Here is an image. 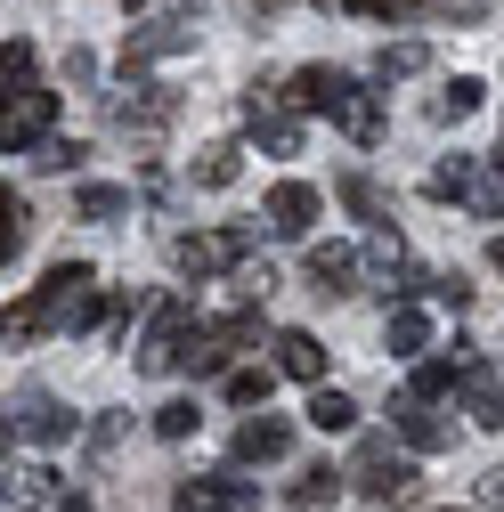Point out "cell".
<instances>
[{
    "label": "cell",
    "mask_w": 504,
    "mask_h": 512,
    "mask_svg": "<svg viewBox=\"0 0 504 512\" xmlns=\"http://www.w3.org/2000/svg\"><path fill=\"white\" fill-rule=\"evenodd\" d=\"M285 98H293V114L342 122L350 147H383V98H374L358 74H342V66H301V74L285 82Z\"/></svg>",
    "instance_id": "obj_1"
},
{
    "label": "cell",
    "mask_w": 504,
    "mask_h": 512,
    "mask_svg": "<svg viewBox=\"0 0 504 512\" xmlns=\"http://www.w3.org/2000/svg\"><path fill=\"white\" fill-rule=\"evenodd\" d=\"M90 285H98V277H90V261H57V269H49L25 301H9V309H0V334H9V342H41V334H57Z\"/></svg>",
    "instance_id": "obj_2"
},
{
    "label": "cell",
    "mask_w": 504,
    "mask_h": 512,
    "mask_svg": "<svg viewBox=\"0 0 504 512\" xmlns=\"http://www.w3.org/2000/svg\"><path fill=\"white\" fill-rule=\"evenodd\" d=\"M342 488H358L366 504H415V496H423L415 447H391V439H358V456H350Z\"/></svg>",
    "instance_id": "obj_3"
},
{
    "label": "cell",
    "mask_w": 504,
    "mask_h": 512,
    "mask_svg": "<svg viewBox=\"0 0 504 512\" xmlns=\"http://www.w3.org/2000/svg\"><path fill=\"white\" fill-rule=\"evenodd\" d=\"M187 334H196V301H187V293H163V301L147 309V334H139V374H179Z\"/></svg>",
    "instance_id": "obj_4"
},
{
    "label": "cell",
    "mask_w": 504,
    "mask_h": 512,
    "mask_svg": "<svg viewBox=\"0 0 504 512\" xmlns=\"http://www.w3.org/2000/svg\"><path fill=\"white\" fill-rule=\"evenodd\" d=\"M57 131V90L41 82H17V90H0V155H25Z\"/></svg>",
    "instance_id": "obj_5"
},
{
    "label": "cell",
    "mask_w": 504,
    "mask_h": 512,
    "mask_svg": "<svg viewBox=\"0 0 504 512\" xmlns=\"http://www.w3.org/2000/svg\"><path fill=\"white\" fill-rule=\"evenodd\" d=\"M252 252V228H204V236H171V269L179 277H220V269H236Z\"/></svg>",
    "instance_id": "obj_6"
},
{
    "label": "cell",
    "mask_w": 504,
    "mask_h": 512,
    "mask_svg": "<svg viewBox=\"0 0 504 512\" xmlns=\"http://www.w3.org/2000/svg\"><path fill=\"white\" fill-rule=\"evenodd\" d=\"M196 49V17H147L122 33V74H139V66H163V57H187Z\"/></svg>",
    "instance_id": "obj_7"
},
{
    "label": "cell",
    "mask_w": 504,
    "mask_h": 512,
    "mask_svg": "<svg viewBox=\"0 0 504 512\" xmlns=\"http://www.w3.org/2000/svg\"><path fill=\"white\" fill-rule=\"evenodd\" d=\"M171 504H179V512H261L252 480H236V472H196V480H179Z\"/></svg>",
    "instance_id": "obj_8"
},
{
    "label": "cell",
    "mask_w": 504,
    "mask_h": 512,
    "mask_svg": "<svg viewBox=\"0 0 504 512\" xmlns=\"http://www.w3.org/2000/svg\"><path fill=\"white\" fill-rule=\"evenodd\" d=\"M114 122H122V131H139V139H155V131L179 122V90H163V82H122Z\"/></svg>",
    "instance_id": "obj_9"
},
{
    "label": "cell",
    "mask_w": 504,
    "mask_h": 512,
    "mask_svg": "<svg viewBox=\"0 0 504 512\" xmlns=\"http://www.w3.org/2000/svg\"><path fill=\"white\" fill-rule=\"evenodd\" d=\"M318 212H326V196L309 179H277L269 196H261V220H269V236H309L318 228Z\"/></svg>",
    "instance_id": "obj_10"
},
{
    "label": "cell",
    "mask_w": 504,
    "mask_h": 512,
    "mask_svg": "<svg viewBox=\"0 0 504 512\" xmlns=\"http://www.w3.org/2000/svg\"><path fill=\"white\" fill-rule=\"evenodd\" d=\"M301 277H309L318 301H342V293H358V252L350 244H309L301 252Z\"/></svg>",
    "instance_id": "obj_11"
},
{
    "label": "cell",
    "mask_w": 504,
    "mask_h": 512,
    "mask_svg": "<svg viewBox=\"0 0 504 512\" xmlns=\"http://www.w3.org/2000/svg\"><path fill=\"white\" fill-rule=\"evenodd\" d=\"M391 423H399V439L415 447V456H439V447H456V423H448V415H431V399H415V391L391 407Z\"/></svg>",
    "instance_id": "obj_12"
},
{
    "label": "cell",
    "mask_w": 504,
    "mask_h": 512,
    "mask_svg": "<svg viewBox=\"0 0 504 512\" xmlns=\"http://www.w3.org/2000/svg\"><path fill=\"white\" fill-rule=\"evenodd\" d=\"M17 439H33V447H57V439H74V415L57 407L49 391H25V399H17Z\"/></svg>",
    "instance_id": "obj_13"
},
{
    "label": "cell",
    "mask_w": 504,
    "mask_h": 512,
    "mask_svg": "<svg viewBox=\"0 0 504 512\" xmlns=\"http://www.w3.org/2000/svg\"><path fill=\"white\" fill-rule=\"evenodd\" d=\"M285 447H293V423H285V415H252V423L236 431L228 456H236V464H277Z\"/></svg>",
    "instance_id": "obj_14"
},
{
    "label": "cell",
    "mask_w": 504,
    "mask_h": 512,
    "mask_svg": "<svg viewBox=\"0 0 504 512\" xmlns=\"http://www.w3.org/2000/svg\"><path fill=\"white\" fill-rule=\"evenodd\" d=\"M277 374H293V382H326V342L309 334V326H285V334H277Z\"/></svg>",
    "instance_id": "obj_15"
},
{
    "label": "cell",
    "mask_w": 504,
    "mask_h": 512,
    "mask_svg": "<svg viewBox=\"0 0 504 512\" xmlns=\"http://www.w3.org/2000/svg\"><path fill=\"white\" fill-rule=\"evenodd\" d=\"M334 196H342V212H350V220H366L374 236L391 228V196H383V187H374L366 171H342V179H334Z\"/></svg>",
    "instance_id": "obj_16"
},
{
    "label": "cell",
    "mask_w": 504,
    "mask_h": 512,
    "mask_svg": "<svg viewBox=\"0 0 504 512\" xmlns=\"http://www.w3.org/2000/svg\"><path fill=\"white\" fill-rule=\"evenodd\" d=\"M383 350H391V358H423V350H431V317L399 301V309H391V326H383Z\"/></svg>",
    "instance_id": "obj_17"
},
{
    "label": "cell",
    "mask_w": 504,
    "mask_h": 512,
    "mask_svg": "<svg viewBox=\"0 0 504 512\" xmlns=\"http://www.w3.org/2000/svg\"><path fill=\"white\" fill-rule=\"evenodd\" d=\"M423 66H431V49H423V41H383L366 74H374V82H407V74H423Z\"/></svg>",
    "instance_id": "obj_18"
},
{
    "label": "cell",
    "mask_w": 504,
    "mask_h": 512,
    "mask_svg": "<svg viewBox=\"0 0 504 512\" xmlns=\"http://www.w3.org/2000/svg\"><path fill=\"white\" fill-rule=\"evenodd\" d=\"M236 171H244V147H228V139L187 163V179H196V187H236Z\"/></svg>",
    "instance_id": "obj_19"
},
{
    "label": "cell",
    "mask_w": 504,
    "mask_h": 512,
    "mask_svg": "<svg viewBox=\"0 0 504 512\" xmlns=\"http://www.w3.org/2000/svg\"><path fill=\"white\" fill-rule=\"evenodd\" d=\"M252 131H261V147L269 155H301V114H277V106H261V114H244Z\"/></svg>",
    "instance_id": "obj_20"
},
{
    "label": "cell",
    "mask_w": 504,
    "mask_h": 512,
    "mask_svg": "<svg viewBox=\"0 0 504 512\" xmlns=\"http://www.w3.org/2000/svg\"><path fill=\"white\" fill-rule=\"evenodd\" d=\"M285 496H293L301 512H326V504L342 496V472H334V464H309V472H301V480H293Z\"/></svg>",
    "instance_id": "obj_21"
},
{
    "label": "cell",
    "mask_w": 504,
    "mask_h": 512,
    "mask_svg": "<svg viewBox=\"0 0 504 512\" xmlns=\"http://www.w3.org/2000/svg\"><path fill=\"white\" fill-rule=\"evenodd\" d=\"M17 252H25V196H17L9 179H0V269H9Z\"/></svg>",
    "instance_id": "obj_22"
},
{
    "label": "cell",
    "mask_w": 504,
    "mask_h": 512,
    "mask_svg": "<svg viewBox=\"0 0 504 512\" xmlns=\"http://www.w3.org/2000/svg\"><path fill=\"white\" fill-rule=\"evenodd\" d=\"M480 98H488V90H480L472 74H456L448 90H439V98H431V122H464V114H480Z\"/></svg>",
    "instance_id": "obj_23"
},
{
    "label": "cell",
    "mask_w": 504,
    "mask_h": 512,
    "mask_svg": "<svg viewBox=\"0 0 504 512\" xmlns=\"http://www.w3.org/2000/svg\"><path fill=\"white\" fill-rule=\"evenodd\" d=\"M456 374H464V342H456V358H423L415 366V399H448Z\"/></svg>",
    "instance_id": "obj_24"
},
{
    "label": "cell",
    "mask_w": 504,
    "mask_h": 512,
    "mask_svg": "<svg viewBox=\"0 0 504 512\" xmlns=\"http://www.w3.org/2000/svg\"><path fill=\"white\" fill-rule=\"evenodd\" d=\"M74 212H82V220H122V212H131V187H106V179H90L82 196H74Z\"/></svg>",
    "instance_id": "obj_25"
},
{
    "label": "cell",
    "mask_w": 504,
    "mask_h": 512,
    "mask_svg": "<svg viewBox=\"0 0 504 512\" xmlns=\"http://www.w3.org/2000/svg\"><path fill=\"white\" fill-rule=\"evenodd\" d=\"M309 423H318V431H350V423H358V407H350L342 391H326V382H318V391H309Z\"/></svg>",
    "instance_id": "obj_26"
},
{
    "label": "cell",
    "mask_w": 504,
    "mask_h": 512,
    "mask_svg": "<svg viewBox=\"0 0 504 512\" xmlns=\"http://www.w3.org/2000/svg\"><path fill=\"white\" fill-rule=\"evenodd\" d=\"M269 382H277V366H236L228 374V399L236 407H269Z\"/></svg>",
    "instance_id": "obj_27"
},
{
    "label": "cell",
    "mask_w": 504,
    "mask_h": 512,
    "mask_svg": "<svg viewBox=\"0 0 504 512\" xmlns=\"http://www.w3.org/2000/svg\"><path fill=\"white\" fill-rule=\"evenodd\" d=\"M464 204H472L480 220H504V171H472V187H464Z\"/></svg>",
    "instance_id": "obj_28"
},
{
    "label": "cell",
    "mask_w": 504,
    "mask_h": 512,
    "mask_svg": "<svg viewBox=\"0 0 504 512\" xmlns=\"http://www.w3.org/2000/svg\"><path fill=\"white\" fill-rule=\"evenodd\" d=\"M464 187H472V155H456V163H439V171L423 179V196H439V204H448V196H464Z\"/></svg>",
    "instance_id": "obj_29"
},
{
    "label": "cell",
    "mask_w": 504,
    "mask_h": 512,
    "mask_svg": "<svg viewBox=\"0 0 504 512\" xmlns=\"http://www.w3.org/2000/svg\"><path fill=\"white\" fill-rule=\"evenodd\" d=\"M33 163H41V171H82V163H90V147H82V139H41V155H33Z\"/></svg>",
    "instance_id": "obj_30"
},
{
    "label": "cell",
    "mask_w": 504,
    "mask_h": 512,
    "mask_svg": "<svg viewBox=\"0 0 504 512\" xmlns=\"http://www.w3.org/2000/svg\"><path fill=\"white\" fill-rule=\"evenodd\" d=\"M33 82V41H0V90Z\"/></svg>",
    "instance_id": "obj_31"
},
{
    "label": "cell",
    "mask_w": 504,
    "mask_h": 512,
    "mask_svg": "<svg viewBox=\"0 0 504 512\" xmlns=\"http://www.w3.org/2000/svg\"><path fill=\"white\" fill-rule=\"evenodd\" d=\"M318 9H350V17H415V0H318Z\"/></svg>",
    "instance_id": "obj_32"
},
{
    "label": "cell",
    "mask_w": 504,
    "mask_h": 512,
    "mask_svg": "<svg viewBox=\"0 0 504 512\" xmlns=\"http://www.w3.org/2000/svg\"><path fill=\"white\" fill-rule=\"evenodd\" d=\"M196 423H204V415H196V399H171V407H155V431H163V439H187Z\"/></svg>",
    "instance_id": "obj_33"
},
{
    "label": "cell",
    "mask_w": 504,
    "mask_h": 512,
    "mask_svg": "<svg viewBox=\"0 0 504 512\" xmlns=\"http://www.w3.org/2000/svg\"><path fill=\"white\" fill-rule=\"evenodd\" d=\"M122 9H131V17H155V9H163V17H196L204 0H122Z\"/></svg>",
    "instance_id": "obj_34"
},
{
    "label": "cell",
    "mask_w": 504,
    "mask_h": 512,
    "mask_svg": "<svg viewBox=\"0 0 504 512\" xmlns=\"http://www.w3.org/2000/svg\"><path fill=\"white\" fill-rule=\"evenodd\" d=\"M480 504H488V512H504V464H496V472H480Z\"/></svg>",
    "instance_id": "obj_35"
},
{
    "label": "cell",
    "mask_w": 504,
    "mask_h": 512,
    "mask_svg": "<svg viewBox=\"0 0 504 512\" xmlns=\"http://www.w3.org/2000/svg\"><path fill=\"white\" fill-rule=\"evenodd\" d=\"M488 269H496V277H504V236H488Z\"/></svg>",
    "instance_id": "obj_36"
},
{
    "label": "cell",
    "mask_w": 504,
    "mask_h": 512,
    "mask_svg": "<svg viewBox=\"0 0 504 512\" xmlns=\"http://www.w3.org/2000/svg\"><path fill=\"white\" fill-rule=\"evenodd\" d=\"M9 447H17V423H9V415H0V456H9Z\"/></svg>",
    "instance_id": "obj_37"
},
{
    "label": "cell",
    "mask_w": 504,
    "mask_h": 512,
    "mask_svg": "<svg viewBox=\"0 0 504 512\" xmlns=\"http://www.w3.org/2000/svg\"><path fill=\"white\" fill-rule=\"evenodd\" d=\"M277 9H285V0H252V17H277Z\"/></svg>",
    "instance_id": "obj_38"
},
{
    "label": "cell",
    "mask_w": 504,
    "mask_h": 512,
    "mask_svg": "<svg viewBox=\"0 0 504 512\" xmlns=\"http://www.w3.org/2000/svg\"><path fill=\"white\" fill-rule=\"evenodd\" d=\"M496 431H504V423H496Z\"/></svg>",
    "instance_id": "obj_39"
},
{
    "label": "cell",
    "mask_w": 504,
    "mask_h": 512,
    "mask_svg": "<svg viewBox=\"0 0 504 512\" xmlns=\"http://www.w3.org/2000/svg\"><path fill=\"white\" fill-rule=\"evenodd\" d=\"M448 512H456V504H448Z\"/></svg>",
    "instance_id": "obj_40"
}]
</instances>
